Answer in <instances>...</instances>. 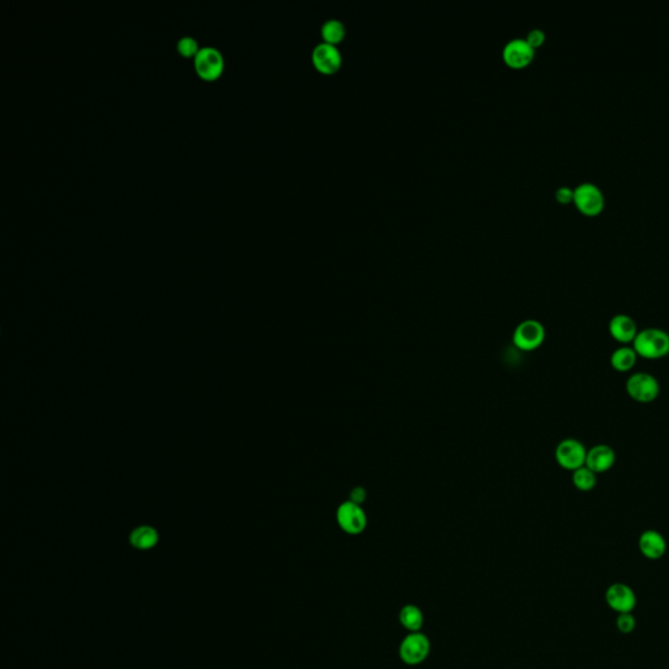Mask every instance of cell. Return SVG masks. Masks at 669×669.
<instances>
[{
    "label": "cell",
    "mask_w": 669,
    "mask_h": 669,
    "mask_svg": "<svg viewBox=\"0 0 669 669\" xmlns=\"http://www.w3.org/2000/svg\"><path fill=\"white\" fill-rule=\"evenodd\" d=\"M320 33L323 42L338 45L345 37V27L340 20L330 19L323 22Z\"/></svg>",
    "instance_id": "18"
},
{
    "label": "cell",
    "mask_w": 669,
    "mask_h": 669,
    "mask_svg": "<svg viewBox=\"0 0 669 669\" xmlns=\"http://www.w3.org/2000/svg\"><path fill=\"white\" fill-rule=\"evenodd\" d=\"M556 198L558 202L561 203H569L572 202L574 199V190L567 187V186H563V187H558L557 191H556Z\"/></svg>",
    "instance_id": "23"
},
{
    "label": "cell",
    "mask_w": 669,
    "mask_h": 669,
    "mask_svg": "<svg viewBox=\"0 0 669 669\" xmlns=\"http://www.w3.org/2000/svg\"><path fill=\"white\" fill-rule=\"evenodd\" d=\"M633 348L642 359H663L669 354V333L660 329L640 331L633 341Z\"/></svg>",
    "instance_id": "1"
},
{
    "label": "cell",
    "mask_w": 669,
    "mask_h": 669,
    "mask_svg": "<svg viewBox=\"0 0 669 669\" xmlns=\"http://www.w3.org/2000/svg\"><path fill=\"white\" fill-rule=\"evenodd\" d=\"M545 340V329L540 322L524 320L514 331L513 341L515 347L524 352H531L542 347Z\"/></svg>",
    "instance_id": "8"
},
{
    "label": "cell",
    "mask_w": 669,
    "mask_h": 669,
    "mask_svg": "<svg viewBox=\"0 0 669 669\" xmlns=\"http://www.w3.org/2000/svg\"><path fill=\"white\" fill-rule=\"evenodd\" d=\"M616 453L608 445H596L587 451L586 467L593 471L596 475L609 471L616 463Z\"/></svg>",
    "instance_id": "12"
},
{
    "label": "cell",
    "mask_w": 669,
    "mask_h": 669,
    "mask_svg": "<svg viewBox=\"0 0 669 669\" xmlns=\"http://www.w3.org/2000/svg\"><path fill=\"white\" fill-rule=\"evenodd\" d=\"M638 332L640 331L637 323L626 314H617L609 322V333L612 338L622 345L633 344Z\"/></svg>",
    "instance_id": "13"
},
{
    "label": "cell",
    "mask_w": 669,
    "mask_h": 669,
    "mask_svg": "<svg viewBox=\"0 0 669 669\" xmlns=\"http://www.w3.org/2000/svg\"><path fill=\"white\" fill-rule=\"evenodd\" d=\"M637 359H638V354L633 347L622 345L612 353V368L619 373H628L635 366Z\"/></svg>",
    "instance_id": "15"
},
{
    "label": "cell",
    "mask_w": 669,
    "mask_h": 669,
    "mask_svg": "<svg viewBox=\"0 0 669 669\" xmlns=\"http://www.w3.org/2000/svg\"><path fill=\"white\" fill-rule=\"evenodd\" d=\"M587 451L588 450L584 447L582 442L574 438H567L558 443L554 456L558 466L566 471L574 472L586 466Z\"/></svg>",
    "instance_id": "4"
},
{
    "label": "cell",
    "mask_w": 669,
    "mask_h": 669,
    "mask_svg": "<svg viewBox=\"0 0 669 669\" xmlns=\"http://www.w3.org/2000/svg\"><path fill=\"white\" fill-rule=\"evenodd\" d=\"M605 600L613 611L622 613H630L637 605L635 593L626 584H613L605 593Z\"/></svg>",
    "instance_id": "11"
},
{
    "label": "cell",
    "mask_w": 669,
    "mask_h": 669,
    "mask_svg": "<svg viewBox=\"0 0 669 669\" xmlns=\"http://www.w3.org/2000/svg\"><path fill=\"white\" fill-rule=\"evenodd\" d=\"M336 522L345 534H359L366 528L368 516L359 504L347 501L338 507Z\"/></svg>",
    "instance_id": "6"
},
{
    "label": "cell",
    "mask_w": 669,
    "mask_h": 669,
    "mask_svg": "<svg viewBox=\"0 0 669 669\" xmlns=\"http://www.w3.org/2000/svg\"><path fill=\"white\" fill-rule=\"evenodd\" d=\"M177 49H178L181 55L190 58V57H195V55L198 54V51L200 50V48H199V45H198V41H196L194 37L184 36V37H182V39L178 41Z\"/></svg>",
    "instance_id": "20"
},
{
    "label": "cell",
    "mask_w": 669,
    "mask_h": 669,
    "mask_svg": "<svg viewBox=\"0 0 669 669\" xmlns=\"http://www.w3.org/2000/svg\"><path fill=\"white\" fill-rule=\"evenodd\" d=\"M430 654V640L425 634L416 631L409 633L400 643L399 656L408 665H418L427 659Z\"/></svg>",
    "instance_id": "3"
},
{
    "label": "cell",
    "mask_w": 669,
    "mask_h": 669,
    "mask_svg": "<svg viewBox=\"0 0 669 669\" xmlns=\"http://www.w3.org/2000/svg\"><path fill=\"white\" fill-rule=\"evenodd\" d=\"M638 545L642 554L649 560H659L667 551L665 539L663 537V534L654 530L644 531L640 534Z\"/></svg>",
    "instance_id": "14"
},
{
    "label": "cell",
    "mask_w": 669,
    "mask_h": 669,
    "mask_svg": "<svg viewBox=\"0 0 669 669\" xmlns=\"http://www.w3.org/2000/svg\"><path fill=\"white\" fill-rule=\"evenodd\" d=\"M572 484L581 492H591L598 484L596 474L584 466L572 472Z\"/></svg>",
    "instance_id": "19"
},
{
    "label": "cell",
    "mask_w": 669,
    "mask_h": 669,
    "mask_svg": "<svg viewBox=\"0 0 669 669\" xmlns=\"http://www.w3.org/2000/svg\"><path fill=\"white\" fill-rule=\"evenodd\" d=\"M157 542H158V534H157L155 528H152L149 525L137 527L130 536V543L132 544V546H135L137 549H142V551L153 548Z\"/></svg>",
    "instance_id": "16"
},
{
    "label": "cell",
    "mask_w": 669,
    "mask_h": 669,
    "mask_svg": "<svg viewBox=\"0 0 669 669\" xmlns=\"http://www.w3.org/2000/svg\"><path fill=\"white\" fill-rule=\"evenodd\" d=\"M399 621L407 630L411 631V633H416V631L421 630V628L424 625V614L418 607L409 604V605H406L400 609Z\"/></svg>",
    "instance_id": "17"
},
{
    "label": "cell",
    "mask_w": 669,
    "mask_h": 669,
    "mask_svg": "<svg viewBox=\"0 0 669 669\" xmlns=\"http://www.w3.org/2000/svg\"><path fill=\"white\" fill-rule=\"evenodd\" d=\"M616 625L621 633L629 634L635 629V619L631 616L630 613H622L616 621Z\"/></svg>",
    "instance_id": "21"
},
{
    "label": "cell",
    "mask_w": 669,
    "mask_h": 669,
    "mask_svg": "<svg viewBox=\"0 0 669 669\" xmlns=\"http://www.w3.org/2000/svg\"><path fill=\"white\" fill-rule=\"evenodd\" d=\"M574 203L584 214L595 216L600 214L605 204L604 194L599 186L592 182H583L574 188Z\"/></svg>",
    "instance_id": "5"
},
{
    "label": "cell",
    "mask_w": 669,
    "mask_h": 669,
    "mask_svg": "<svg viewBox=\"0 0 669 669\" xmlns=\"http://www.w3.org/2000/svg\"><path fill=\"white\" fill-rule=\"evenodd\" d=\"M223 66L225 62L221 51L212 46L200 48L194 57L195 71L204 80L219 78L223 74Z\"/></svg>",
    "instance_id": "7"
},
{
    "label": "cell",
    "mask_w": 669,
    "mask_h": 669,
    "mask_svg": "<svg viewBox=\"0 0 669 669\" xmlns=\"http://www.w3.org/2000/svg\"><path fill=\"white\" fill-rule=\"evenodd\" d=\"M525 41H527L534 49H536V48H539V46L543 45V42L545 41V33H544L543 30L537 29V28H536V29L530 30L528 34H527V37H525Z\"/></svg>",
    "instance_id": "22"
},
{
    "label": "cell",
    "mask_w": 669,
    "mask_h": 669,
    "mask_svg": "<svg viewBox=\"0 0 669 669\" xmlns=\"http://www.w3.org/2000/svg\"><path fill=\"white\" fill-rule=\"evenodd\" d=\"M626 392L637 403L649 404L659 396V380L649 373H634L626 382Z\"/></svg>",
    "instance_id": "2"
},
{
    "label": "cell",
    "mask_w": 669,
    "mask_h": 669,
    "mask_svg": "<svg viewBox=\"0 0 669 669\" xmlns=\"http://www.w3.org/2000/svg\"><path fill=\"white\" fill-rule=\"evenodd\" d=\"M311 60L319 72L324 75H332L339 69L343 58L336 45L320 42L312 50Z\"/></svg>",
    "instance_id": "9"
},
{
    "label": "cell",
    "mask_w": 669,
    "mask_h": 669,
    "mask_svg": "<svg viewBox=\"0 0 669 669\" xmlns=\"http://www.w3.org/2000/svg\"><path fill=\"white\" fill-rule=\"evenodd\" d=\"M504 63L513 68L528 66L534 57V49L525 39H510L502 50Z\"/></svg>",
    "instance_id": "10"
}]
</instances>
